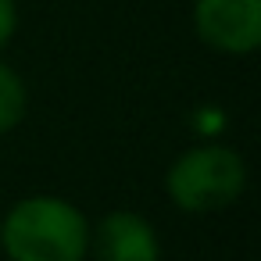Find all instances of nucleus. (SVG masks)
Instances as JSON below:
<instances>
[{"label": "nucleus", "mask_w": 261, "mask_h": 261, "mask_svg": "<svg viewBox=\"0 0 261 261\" xmlns=\"http://www.w3.org/2000/svg\"><path fill=\"white\" fill-rule=\"evenodd\" d=\"M0 250L8 261H86L90 218L54 193H29L0 218Z\"/></svg>", "instance_id": "obj_1"}, {"label": "nucleus", "mask_w": 261, "mask_h": 261, "mask_svg": "<svg viewBox=\"0 0 261 261\" xmlns=\"http://www.w3.org/2000/svg\"><path fill=\"white\" fill-rule=\"evenodd\" d=\"M247 161L229 143H193L165 172V197L182 215H215L232 207L247 190Z\"/></svg>", "instance_id": "obj_2"}, {"label": "nucleus", "mask_w": 261, "mask_h": 261, "mask_svg": "<svg viewBox=\"0 0 261 261\" xmlns=\"http://www.w3.org/2000/svg\"><path fill=\"white\" fill-rule=\"evenodd\" d=\"M193 36L225 58H247L261 47V0H193Z\"/></svg>", "instance_id": "obj_3"}, {"label": "nucleus", "mask_w": 261, "mask_h": 261, "mask_svg": "<svg viewBox=\"0 0 261 261\" xmlns=\"http://www.w3.org/2000/svg\"><path fill=\"white\" fill-rule=\"evenodd\" d=\"M90 257L93 261H161V236L150 218L140 211L118 207L90 225Z\"/></svg>", "instance_id": "obj_4"}, {"label": "nucleus", "mask_w": 261, "mask_h": 261, "mask_svg": "<svg viewBox=\"0 0 261 261\" xmlns=\"http://www.w3.org/2000/svg\"><path fill=\"white\" fill-rule=\"evenodd\" d=\"M25 115H29V83L15 65L0 61V136L15 133L25 122Z\"/></svg>", "instance_id": "obj_5"}, {"label": "nucleus", "mask_w": 261, "mask_h": 261, "mask_svg": "<svg viewBox=\"0 0 261 261\" xmlns=\"http://www.w3.org/2000/svg\"><path fill=\"white\" fill-rule=\"evenodd\" d=\"M18 33V0H0V54L11 47Z\"/></svg>", "instance_id": "obj_6"}]
</instances>
